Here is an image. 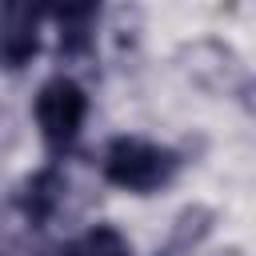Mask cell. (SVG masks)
I'll return each instance as SVG.
<instances>
[{
  "mask_svg": "<svg viewBox=\"0 0 256 256\" xmlns=\"http://www.w3.org/2000/svg\"><path fill=\"white\" fill-rule=\"evenodd\" d=\"M168 256H172V252H168Z\"/></svg>",
  "mask_w": 256,
  "mask_h": 256,
  "instance_id": "9c48e42d",
  "label": "cell"
},
{
  "mask_svg": "<svg viewBox=\"0 0 256 256\" xmlns=\"http://www.w3.org/2000/svg\"><path fill=\"white\" fill-rule=\"evenodd\" d=\"M0 56H4V64H8L12 72L24 68V64L36 56V24H32V16H28L24 24H16V16H12V8H8L4 36H0Z\"/></svg>",
  "mask_w": 256,
  "mask_h": 256,
  "instance_id": "5b68a950",
  "label": "cell"
},
{
  "mask_svg": "<svg viewBox=\"0 0 256 256\" xmlns=\"http://www.w3.org/2000/svg\"><path fill=\"white\" fill-rule=\"evenodd\" d=\"M176 168H180L176 152H168L160 144H148V140H136V136L112 140V148L104 156L108 180L128 188V192H156L176 176Z\"/></svg>",
  "mask_w": 256,
  "mask_h": 256,
  "instance_id": "7a4b0ae2",
  "label": "cell"
},
{
  "mask_svg": "<svg viewBox=\"0 0 256 256\" xmlns=\"http://www.w3.org/2000/svg\"><path fill=\"white\" fill-rule=\"evenodd\" d=\"M212 228H216V208H208V204H184L180 212H176V220H172V236H168V252L176 256V252H196L208 236H212Z\"/></svg>",
  "mask_w": 256,
  "mask_h": 256,
  "instance_id": "277c9868",
  "label": "cell"
},
{
  "mask_svg": "<svg viewBox=\"0 0 256 256\" xmlns=\"http://www.w3.org/2000/svg\"><path fill=\"white\" fill-rule=\"evenodd\" d=\"M236 100H240V108H244L248 116H256V76L240 84V92H236Z\"/></svg>",
  "mask_w": 256,
  "mask_h": 256,
  "instance_id": "52a82bcc",
  "label": "cell"
},
{
  "mask_svg": "<svg viewBox=\"0 0 256 256\" xmlns=\"http://www.w3.org/2000/svg\"><path fill=\"white\" fill-rule=\"evenodd\" d=\"M32 116H36L40 140H44L52 152H64V148L76 144V136H80L84 120H88V92H84L72 76H52V80L36 92Z\"/></svg>",
  "mask_w": 256,
  "mask_h": 256,
  "instance_id": "6da1fadb",
  "label": "cell"
},
{
  "mask_svg": "<svg viewBox=\"0 0 256 256\" xmlns=\"http://www.w3.org/2000/svg\"><path fill=\"white\" fill-rule=\"evenodd\" d=\"M68 256H132V248H128V240H124L116 228L100 224V228H92L84 240H76V248H72Z\"/></svg>",
  "mask_w": 256,
  "mask_h": 256,
  "instance_id": "8992f818",
  "label": "cell"
},
{
  "mask_svg": "<svg viewBox=\"0 0 256 256\" xmlns=\"http://www.w3.org/2000/svg\"><path fill=\"white\" fill-rule=\"evenodd\" d=\"M176 68L200 92H224L236 80L240 60H236L232 44H224L220 36H196V40H184L176 48Z\"/></svg>",
  "mask_w": 256,
  "mask_h": 256,
  "instance_id": "3957f363",
  "label": "cell"
},
{
  "mask_svg": "<svg viewBox=\"0 0 256 256\" xmlns=\"http://www.w3.org/2000/svg\"><path fill=\"white\" fill-rule=\"evenodd\" d=\"M208 256H244V248H236V244H224V248H212Z\"/></svg>",
  "mask_w": 256,
  "mask_h": 256,
  "instance_id": "ba28073f",
  "label": "cell"
}]
</instances>
